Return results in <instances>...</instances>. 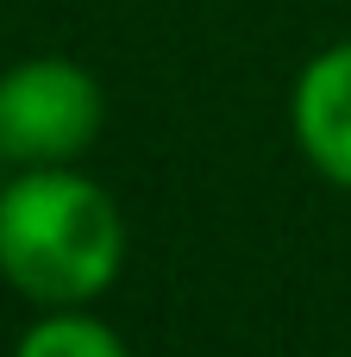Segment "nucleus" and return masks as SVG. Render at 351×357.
Here are the masks:
<instances>
[{"instance_id":"f257e3e1","label":"nucleus","mask_w":351,"mask_h":357,"mask_svg":"<svg viewBox=\"0 0 351 357\" xmlns=\"http://www.w3.org/2000/svg\"><path fill=\"white\" fill-rule=\"evenodd\" d=\"M126 220L119 201L69 169H19L0 182V282L31 307H88L119 282Z\"/></svg>"},{"instance_id":"f03ea898","label":"nucleus","mask_w":351,"mask_h":357,"mask_svg":"<svg viewBox=\"0 0 351 357\" xmlns=\"http://www.w3.org/2000/svg\"><path fill=\"white\" fill-rule=\"evenodd\" d=\"M107 126V94L75 56H19L0 69V157L19 169L75 163Z\"/></svg>"},{"instance_id":"7ed1b4c3","label":"nucleus","mask_w":351,"mask_h":357,"mask_svg":"<svg viewBox=\"0 0 351 357\" xmlns=\"http://www.w3.org/2000/svg\"><path fill=\"white\" fill-rule=\"evenodd\" d=\"M289 126H295L301 157L333 188H351V38L301 63L295 94H289Z\"/></svg>"},{"instance_id":"20e7f679","label":"nucleus","mask_w":351,"mask_h":357,"mask_svg":"<svg viewBox=\"0 0 351 357\" xmlns=\"http://www.w3.org/2000/svg\"><path fill=\"white\" fill-rule=\"evenodd\" d=\"M13 357H132L126 339L94 320L88 307H44V320H31L19 333Z\"/></svg>"},{"instance_id":"39448f33","label":"nucleus","mask_w":351,"mask_h":357,"mask_svg":"<svg viewBox=\"0 0 351 357\" xmlns=\"http://www.w3.org/2000/svg\"><path fill=\"white\" fill-rule=\"evenodd\" d=\"M0 163H6V157H0Z\"/></svg>"}]
</instances>
